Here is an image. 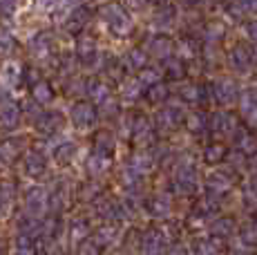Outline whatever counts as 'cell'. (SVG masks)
<instances>
[{
    "label": "cell",
    "instance_id": "cell-1",
    "mask_svg": "<svg viewBox=\"0 0 257 255\" xmlns=\"http://www.w3.org/2000/svg\"><path fill=\"white\" fill-rule=\"evenodd\" d=\"M228 63L230 67L237 72H248L250 67L255 65V52L250 45H246V43H237V45L230 50L228 54Z\"/></svg>",
    "mask_w": 257,
    "mask_h": 255
},
{
    "label": "cell",
    "instance_id": "cell-2",
    "mask_svg": "<svg viewBox=\"0 0 257 255\" xmlns=\"http://www.w3.org/2000/svg\"><path fill=\"white\" fill-rule=\"evenodd\" d=\"M233 181H235V175H228V170H217V173L210 175V179H208V193H206V195L212 197L215 202H219V199L230 190Z\"/></svg>",
    "mask_w": 257,
    "mask_h": 255
},
{
    "label": "cell",
    "instance_id": "cell-3",
    "mask_svg": "<svg viewBox=\"0 0 257 255\" xmlns=\"http://www.w3.org/2000/svg\"><path fill=\"white\" fill-rule=\"evenodd\" d=\"M210 87H212L215 101L221 103V105H230V103H235L239 99V87H237V83L230 81V78H219V81Z\"/></svg>",
    "mask_w": 257,
    "mask_h": 255
},
{
    "label": "cell",
    "instance_id": "cell-4",
    "mask_svg": "<svg viewBox=\"0 0 257 255\" xmlns=\"http://www.w3.org/2000/svg\"><path fill=\"white\" fill-rule=\"evenodd\" d=\"M208 128L212 135H233L237 130V121L230 112H215L208 119Z\"/></svg>",
    "mask_w": 257,
    "mask_h": 255
},
{
    "label": "cell",
    "instance_id": "cell-5",
    "mask_svg": "<svg viewBox=\"0 0 257 255\" xmlns=\"http://www.w3.org/2000/svg\"><path fill=\"white\" fill-rule=\"evenodd\" d=\"M175 186L179 188V193H195L197 186H199V179H197V170L192 166H181L175 173Z\"/></svg>",
    "mask_w": 257,
    "mask_h": 255
},
{
    "label": "cell",
    "instance_id": "cell-6",
    "mask_svg": "<svg viewBox=\"0 0 257 255\" xmlns=\"http://www.w3.org/2000/svg\"><path fill=\"white\" fill-rule=\"evenodd\" d=\"M233 135H235V137H233L235 148L239 150L241 155L250 157V155H255V153H257V141H255V137H253V135H248V132L241 130V128H237Z\"/></svg>",
    "mask_w": 257,
    "mask_h": 255
},
{
    "label": "cell",
    "instance_id": "cell-7",
    "mask_svg": "<svg viewBox=\"0 0 257 255\" xmlns=\"http://www.w3.org/2000/svg\"><path fill=\"white\" fill-rule=\"evenodd\" d=\"M143 244H146V251L148 253L159 255V253H164V248H166V235L161 233L159 228H152V230H148V233H146Z\"/></svg>",
    "mask_w": 257,
    "mask_h": 255
},
{
    "label": "cell",
    "instance_id": "cell-8",
    "mask_svg": "<svg viewBox=\"0 0 257 255\" xmlns=\"http://www.w3.org/2000/svg\"><path fill=\"white\" fill-rule=\"evenodd\" d=\"M241 114L246 116L248 123L257 125V90H250L244 94V101H241Z\"/></svg>",
    "mask_w": 257,
    "mask_h": 255
},
{
    "label": "cell",
    "instance_id": "cell-9",
    "mask_svg": "<svg viewBox=\"0 0 257 255\" xmlns=\"http://www.w3.org/2000/svg\"><path fill=\"white\" fill-rule=\"evenodd\" d=\"M226 155H228V148H226L221 141H215V144H210V146H206V150H204V159H206V164H221V161L226 159Z\"/></svg>",
    "mask_w": 257,
    "mask_h": 255
},
{
    "label": "cell",
    "instance_id": "cell-10",
    "mask_svg": "<svg viewBox=\"0 0 257 255\" xmlns=\"http://www.w3.org/2000/svg\"><path fill=\"white\" fill-rule=\"evenodd\" d=\"M235 230V219L233 217H217L215 222L210 224V235H217V237H228Z\"/></svg>",
    "mask_w": 257,
    "mask_h": 255
},
{
    "label": "cell",
    "instance_id": "cell-11",
    "mask_svg": "<svg viewBox=\"0 0 257 255\" xmlns=\"http://www.w3.org/2000/svg\"><path fill=\"white\" fill-rule=\"evenodd\" d=\"M197 253L199 255H219L221 253V237L210 235V237H206V239H199V242H197Z\"/></svg>",
    "mask_w": 257,
    "mask_h": 255
},
{
    "label": "cell",
    "instance_id": "cell-12",
    "mask_svg": "<svg viewBox=\"0 0 257 255\" xmlns=\"http://www.w3.org/2000/svg\"><path fill=\"white\" fill-rule=\"evenodd\" d=\"M239 237H241V242H244L246 246H257V222L255 219L246 222L244 226L239 228Z\"/></svg>",
    "mask_w": 257,
    "mask_h": 255
},
{
    "label": "cell",
    "instance_id": "cell-13",
    "mask_svg": "<svg viewBox=\"0 0 257 255\" xmlns=\"http://www.w3.org/2000/svg\"><path fill=\"white\" fill-rule=\"evenodd\" d=\"M186 125L192 135H201L204 130H208V119H206L201 112H195V114H190L186 119Z\"/></svg>",
    "mask_w": 257,
    "mask_h": 255
},
{
    "label": "cell",
    "instance_id": "cell-14",
    "mask_svg": "<svg viewBox=\"0 0 257 255\" xmlns=\"http://www.w3.org/2000/svg\"><path fill=\"white\" fill-rule=\"evenodd\" d=\"M179 121H181V107L170 105V107H166L164 114H161V123H164L166 128H175V125H179Z\"/></svg>",
    "mask_w": 257,
    "mask_h": 255
},
{
    "label": "cell",
    "instance_id": "cell-15",
    "mask_svg": "<svg viewBox=\"0 0 257 255\" xmlns=\"http://www.w3.org/2000/svg\"><path fill=\"white\" fill-rule=\"evenodd\" d=\"M226 12H228V16H233V18H241V14L246 12L244 0H233V3L228 0V5H226Z\"/></svg>",
    "mask_w": 257,
    "mask_h": 255
},
{
    "label": "cell",
    "instance_id": "cell-16",
    "mask_svg": "<svg viewBox=\"0 0 257 255\" xmlns=\"http://www.w3.org/2000/svg\"><path fill=\"white\" fill-rule=\"evenodd\" d=\"M206 34H208V41L217 43L224 36V25H221V23H212V25H208V29H206Z\"/></svg>",
    "mask_w": 257,
    "mask_h": 255
},
{
    "label": "cell",
    "instance_id": "cell-17",
    "mask_svg": "<svg viewBox=\"0 0 257 255\" xmlns=\"http://www.w3.org/2000/svg\"><path fill=\"white\" fill-rule=\"evenodd\" d=\"M155 52L159 54V56L170 54V41H168V38H159V43H155Z\"/></svg>",
    "mask_w": 257,
    "mask_h": 255
},
{
    "label": "cell",
    "instance_id": "cell-18",
    "mask_svg": "<svg viewBox=\"0 0 257 255\" xmlns=\"http://www.w3.org/2000/svg\"><path fill=\"white\" fill-rule=\"evenodd\" d=\"M166 94H168V92H166L164 85H155V87H152V92H150V99L152 101H164Z\"/></svg>",
    "mask_w": 257,
    "mask_h": 255
},
{
    "label": "cell",
    "instance_id": "cell-19",
    "mask_svg": "<svg viewBox=\"0 0 257 255\" xmlns=\"http://www.w3.org/2000/svg\"><path fill=\"white\" fill-rule=\"evenodd\" d=\"M246 34H248L250 41L257 43V18H255V21H248V23H246Z\"/></svg>",
    "mask_w": 257,
    "mask_h": 255
},
{
    "label": "cell",
    "instance_id": "cell-20",
    "mask_svg": "<svg viewBox=\"0 0 257 255\" xmlns=\"http://www.w3.org/2000/svg\"><path fill=\"white\" fill-rule=\"evenodd\" d=\"M152 213H155V215H166L168 213V202H166V199L152 204Z\"/></svg>",
    "mask_w": 257,
    "mask_h": 255
},
{
    "label": "cell",
    "instance_id": "cell-21",
    "mask_svg": "<svg viewBox=\"0 0 257 255\" xmlns=\"http://www.w3.org/2000/svg\"><path fill=\"white\" fill-rule=\"evenodd\" d=\"M246 197H250V202L257 204V175L250 179V190H246Z\"/></svg>",
    "mask_w": 257,
    "mask_h": 255
},
{
    "label": "cell",
    "instance_id": "cell-22",
    "mask_svg": "<svg viewBox=\"0 0 257 255\" xmlns=\"http://www.w3.org/2000/svg\"><path fill=\"white\" fill-rule=\"evenodd\" d=\"M168 255H188V248L184 246V244H175V246L170 248V253Z\"/></svg>",
    "mask_w": 257,
    "mask_h": 255
},
{
    "label": "cell",
    "instance_id": "cell-23",
    "mask_svg": "<svg viewBox=\"0 0 257 255\" xmlns=\"http://www.w3.org/2000/svg\"><path fill=\"white\" fill-rule=\"evenodd\" d=\"M246 9H250V12H257V0H244Z\"/></svg>",
    "mask_w": 257,
    "mask_h": 255
},
{
    "label": "cell",
    "instance_id": "cell-24",
    "mask_svg": "<svg viewBox=\"0 0 257 255\" xmlns=\"http://www.w3.org/2000/svg\"><path fill=\"white\" fill-rule=\"evenodd\" d=\"M250 255H257V253H250Z\"/></svg>",
    "mask_w": 257,
    "mask_h": 255
}]
</instances>
